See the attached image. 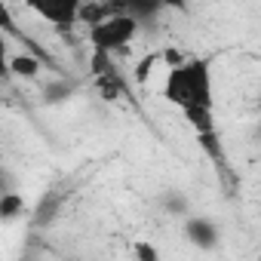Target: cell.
Here are the masks:
<instances>
[{
  "mask_svg": "<svg viewBox=\"0 0 261 261\" xmlns=\"http://www.w3.org/2000/svg\"><path fill=\"white\" fill-rule=\"evenodd\" d=\"M160 95L185 114L200 142L215 139V80L206 59H181L166 68Z\"/></svg>",
  "mask_w": 261,
  "mask_h": 261,
  "instance_id": "6da1fadb",
  "label": "cell"
},
{
  "mask_svg": "<svg viewBox=\"0 0 261 261\" xmlns=\"http://www.w3.org/2000/svg\"><path fill=\"white\" fill-rule=\"evenodd\" d=\"M89 28V46L95 49V53H108V56H114V53H123L129 43L136 40V34H139V22L133 19V16H126V13H111V16H105V19H98V22H92V25H86Z\"/></svg>",
  "mask_w": 261,
  "mask_h": 261,
  "instance_id": "7a4b0ae2",
  "label": "cell"
},
{
  "mask_svg": "<svg viewBox=\"0 0 261 261\" xmlns=\"http://www.w3.org/2000/svg\"><path fill=\"white\" fill-rule=\"evenodd\" d=\"M25 7H28L40 22H46V25L65 31V28L77 25L83 0H25Z\"/></svg>",
  "mask_w": 261,
  "mask_h": 261,
  "instance_id": "3957f363",
  "label": "cell"
},
{
  "mask_svg": "<svg viewBox=\"0 0 261 261\" xmlns=\"http://www.w3.org/2000/svg\"><path fill=\"white\" fill-rule=\"evenodd\" d=\"M185 237H188L197 249H215V246H218L221 230H218V224H215L212 218L188 215V221H185Z\"/></svg>",
  "mask_w": 261,
  "mask_h": 261,
  "instance_id": "277c9868",
  "label": "cell"
},
{
  "mask_svg": "<svg viewBox=\"0 0 261 261\" xmlns=\"http://www.w3.org/2000/svg\"><path fill=\"white\" fill-rule=\"evenodd\" d=\"M65 200H68V191L62 188V185H53L43 197H40V203H37V209H34V227H46V224H53L56 218H59V212L65 209Z\"/></svg>",
  "mask_w": 261,
  "mask_h": 261,
  "instance_id": "5b68a950",
  "label": "cell"
},
{
  "mask_svg": "<svg viewBox=\"0 0 261 261\" xmlns=\"http://www.w3.org/2000/svg\"><path fill=\"white\" fill-rule=\"evenodd\" d=\"M117 4H120V13L133 16L139 25H145V22H151V19H157L163 13L160 0H117Z\"/></svg>",
  "mask_w": 261,
  "mask_h": 261,
  "instance_id": "8992f818",
  "label": "cell"
},
{
  "mask_svg": "<svg viewBox=\"0 0 261 261\" xmlns=\"http://www.w3.org/2000/svg\"><path fill=\"white\" fill-rule=\"evenodd\" d=\"M10 74L31 80V77L40 74V59L31 56V53H10Z\"/></svg>",
  "mask_w": 261,
  "mask_h": 261,
  "instance_id": "52a82bcc",
  "label": "cell"
},
{
  "mask_svg": "<svg viewBox=\"0 0 261 261\" xmlns=\"http://www.w3.org/2000/svg\"><path fill=\"white\" fill-rule=\"evenodd\" d=\"M22 215H25V200L22 194H16V188L0 194V221H16Z\"/></svg>",
  "mask_w": 261,
  "mask_h": 261,
  "instance_id": "ba28073f",
  "label": "cell"
},
{
  "mask_svg": "<svg viewBox=\"0 0 261 261\" xmlns=\"http://www.w3.org/2000/svg\"><path fill=\"white\" fill-rule=\"evenodd\" d=\"M0 31H4L7 37H16V40H22V43H28V40L22 37V31H19V25H16V19H13V13H10V7H7V0H0Z\"/></svg>",
  "mask_w": 261,
  "mask_h": 261,
  "instance_id": "9c48e42d",
  "label": "cell"
},
{
  "mask_svg": "<svg viewBox=\"0 0 261 261\" xmlns=\"http://www.w3.org/2000/svg\"><path fill=\"white\" fill-rule=\"evenodd\" d=\"M10 37L0 31V80H10Z\"/></svg>",
  "mask_w": 261,
  "mask_h": 261,
  "instance_id": "30bf717a",
  "label": "cell"
},
{
  "mask_svg": "<svg viewBox=\"0 0 261 261\" xmlns=\"http://www.w3.org/2000/svg\"><path fill=\"white\" fill-rule=\"evenodd\" d=\"M166 209H169L172 215H188V200L178 197V194H169V197H166Z\"/></svg>",
  "mask_w": 261,
  "mask_h": 261,
  "instance_id": "8fae6325",
  "label": "cell"
},
{
  "mask_svg": "<svg viewBox=\"0 0 261 261\" xmlns=\"http://www.w3.org/2000/svg\"><path fill=\"white\" fill-rule=\"evenodd\" d=\"M160 4H163V10H172V13H185L191 0H160Z\"/></svg>",
  "mask_w": 261,
  "mask_h": 261,
  "instance_id": "7c38bea8",
  "label": "cell"
},
{
  "mask_svg": "<svg viewBox=\"0 0 261 261\" xmlns=\"http://www.w3.org/2000/svg\"><path fill=\"white\" fill-rule=\"evenodd\" d=\"M16 185H13V178H10V172L7 169H0V194H4V191H13Z\"/></svg>",
  "mask_w": 261,
  "mask_h": 261,
  "instance_id": "4fadbf2b",
  "label": "cell"
},
{
  "mask_svg": "<svg viewBox=\"0 0 261 261\" xmlns=\"http://www.w3.org/2000/svg\"><path fill=\"white\" fill-rule=\"evenodd\" d=\"M136 255H142V258H151V261L157 258V252H154L151 246H139V249H136Z\"/></svg>",
  "mask_w": 261,
  "mask_h": 261,
  "instance_id": "5bb4252c",
  "label": "cell"
},
{
  "mask_svg": "<svg viewBox=\"0 0 261 261\" xmlns=\"http://www.w3.org/2000/svg\"><path fill=\"white\" fill-rule=\"evenodd\" d=\"M0 105H4V98H0Z\"/></svg>",
  "mask_w": 261,
  "mask_h": 261,
  "instance_id": "9a60e30c",
  "label": "cell"
}]
</instances>
